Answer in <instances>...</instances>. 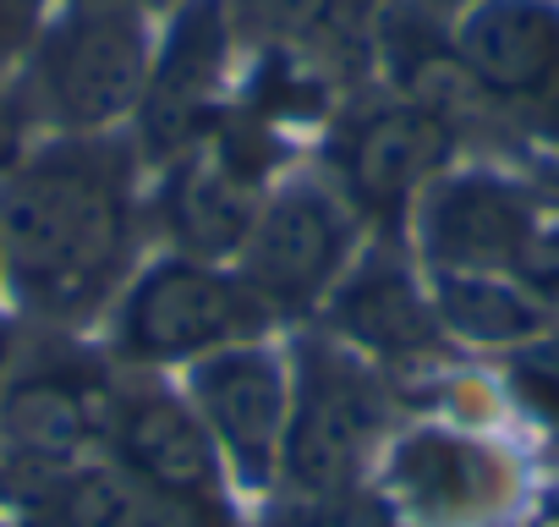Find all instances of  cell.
<instances>
[{"label":"cell","instance_id":"obj_1","mask_svg":"<svg viewBox=\"0 0 559 527\" xmlns=\"http://www.w3.org/2000/svg\"><path fill=\"white\" fill-rule=\"evenodd\" d=\"M148 236V165L132 132L39 138L0 176L7 308L34 330L105 325Z\"/></svg>","mask_w":559,"mask_h":527},{"label":"cell","instance_id":"obj_2","mask_svg":"<svg viewBox=\"0 0 559 527\" xmlns=\"http://www.w3.org/2000/svg\"><path fill=\"white\" fill-rule=\"evenodd\" d=\"M154 17L110 0H56L34 28L17 78L39 138L132 132L148 89Z\"/></svg>","mask_w":559,"mask_h":527},{"label":"cell","instance_id":"obj_3","mask_svg":"<svg viewBox=\"0 0 559 527\" xmlns=\"http://www.w3.org/2000/svg\"><path fill=\"white\" fill-rule=\"evenodd\" d=\"M99 330H105V358L121 374L176 379L225 347L274 341L280 319L241 281L236 264L159 247L138 264V276L127 281Z\"/></svg>","mask_w":559,"mask_h":527},{"label":"cell","instance_id":"obj_4","mask_svg":"<svg viewBox=\"0 0 559 527\" xmlns=\"http://www.w3.org/2000/svg\"><path fill=\"white\" fill-rule=\"evenodd\" d=\"M292 418L280 450V494L292 505L330 500L373 478L395 434V379L308 325L292 341Z\"/></svg>","mask_w":559,"mask_h":527},{"label":"cell","instance_id":"obj_5","mask_svg":"<svg viewBox=\"0 0 559 527\" xmlns=\"http://www.w3.org/2000/svg\"><path fill=\"white\" fill-rule=\"evenodd\" d=\"M286 171L292 143L230 105L225 121L148 171V231L170 253L230 264Z\"/></svg>","mask_w":559,"mask_h":527},{"label":"cell","instance_id":"obj_6","mask_svg":"<svg viewBox=\"0 0 559 527\" xmlns=\"http://www.w3.org/2000/svg\"><path fill=\"white\" fill-rule=\"evenodd\" d=\"M455 154L461 132L395 89L352 94L319 138V171L357 209L368 236L390 242H406L417 198L455 165Z\"/></svg>","mask_w":559,"mask_h":527},{"label":"cell","instance_id":"obj_7","mask_svg":"<svg viewBox=\"0 0 559 527\" xmlns=\"http://www.w3.org/2000/svg\"><path fill=\"white\" fill-rule=\"evenodd\" d=\"M121 368L105 352L78 347V336H50L45 347H23L17 374L0 396V472L7 483L39 489L94 456H105L116 418Z\"/></svg>","mask_w":559,"mask_h":527},{"label":"cell","instance_id":"obj_8","mask_svg":"<svg viewBox=\"0 0 559 527\" xmlns=\"http://www.w3.org/2000/svg\"><path fill=\"white\" fill-rule=\"evenodd\" d=\"M362 242H368V225L335 192V181L319 165L313 171L292 165L269 187L230 264L269 303L280 325H313L330 292L341 286V276L352 270V258L362 253Z\"/></svg>","mask_w":559,"mask_h":527},{"label":"cell","instance_id":"obj_9","mask_svg":"<svg viewBox=\"0 0 559 527\" xmlns=\"http://www.w3.org/2000/svg\"><path fill=\"white\" fill-rule=\"evenodd\" d=\"M241 61L247 50L225 0H176L165 12V23L154 28L148 89L132 116V143L148 171L225 121V110L236 105Z\"/></svg>","mask_w":559,"mask_h":527},{"label":"cell","instance_id":"obj_10","mask_svg":"<svg viewBox=\"0 0 559 527\" xmlns=\"http://www.w3.org/2000/svg\"><path fill=\"white\" fill-rule=\"evenodd\" d=\"M373 489L406 527H493L515 500V461L477 429L412 423L384 440Z\"/></svg>","mask_w":559,"mask_h":527},{"label":"cell","instance_id":"obj_11","mask_svg":"<svg viewBox=\"0 0 559 527\" xmlns=\"http://www.w3.org/2000/svg\"><path fill=\"white\" fill-rule=\"evenodd\" d=\"M181 396L209 429L230 489L247 500H274L292 418V358L274 341L225 347L181 374Z\"/></svg>","mask_w":559,"mask_h":527},{"label":"cell","instance_id":"obj_12","mask_svg":"<svg viewBox=\"0 0 559 527\" xmlns=\"http://www.w3.org/2000/svg\"><path fill=\"white\" fill-rule=\"evenodd\" d=\"M105 456L132 483H143L148 494H159L170 505L236 516L230 472H225L209 429L198 423L192 401L165 374H121Z\"/></svg>","mask_w":559,"mask_h":527},{"label":"cell","instance_id":"obj_13","mask_svg":"<svg viewBox=\"0 0 559 527\" xmlns=\"http://www.w3.org/2000/svg\"><path fill=\"white\" fill-rule=\"evenodd\" d=\"M313 330H324L330 341H341L346 352H357L362 363H373L390 379L450 352L417 253L406 242H390V236L362 242L352 270L341 276V286L319 308Z\"/></svg>","mask_w":559,"mask_h":527},{"label":"cell","instance_id":"obj_14","mask_svg":"<svg viewBox=\"0 0 559 527\" xmlns=\"http://www.w3.org/2000/svg\"><path fill=\"white\" fill-rule=\"evenodd\" d=\"M444 28L483 105L559 138V0H472Z\"/></svg>","mask_w":559,"mask_h":527},{"label":"cell","instance_id":"obj_15","mask_svg":"<svg viewBox=\"0 0 559 527\" xmlns=\"http://www.w3.org/2000/svg\"><path fill=\"white\" fill-rule=\"evenodd\" d=\"M548 209L537 192L488 165H450L412 209L406 247L423 270H477L510 276L526 236Z\"/></svg>","mask_w":559,"mask_h":527},{"label":"cell","instance_id":"obj_16","mask_svg":"<svg viewBox=\"0 0 559 527\" xmlns=\"http://www.w3.org/2000/svg\"><path fill=\"white\" fill-rule=\"evenodd\" d=\"M241 50H292L357 83L395 0H225Z\"/></svg>","mask_w":559,"mask_h":527},{"label":"cell","instance_id":"obj_17","mask_svg":"<svg viewBox=\"0 0 559 527\" xmlns=\"http://www.w3.org/2000/svg\"><path fill=\"white\" fill-rule=\"evenodd\" d=\"M28 516L45 527H241L236 516H209L148 494L110 456H94L28 489Z\"/></svg>","mask_w":559,"mask_h":527},{"label":"cell","instance_id":"obj_18","mask_svg":"<svg viewBox=\"0 0 559 527\" xmlns=\"http://www.w3.org/2000/svg\"><path fill=\"white\" fill-rule=\"evenodd\" d=\"M439 330L450 347L472 352H521L554 336V319L515 276H477V270H423Z\"/></svg>","mask_w":559,"mask_h":527},{"label":"cell","instance_id":"obj_19","mask_svg":"<svg viewBox=\"0 0 559 527\" xmlns=\"http://www.w3.org/2000/svg\"><path fill=\"white\" fill-rule=\"evenodd\" d=\"M510 385H515L521 407L559 440V336H543V341L510 352Z\"/></svg>","mask_w":559,"mask_h":527},{"label":"cell","instance_id":"obj_20","mask_svg":"<svg viewBox=\"0 0 559 527\" xmlns=\"http://www.w3.org/2000/svg\"><path fill=\"white\" fill-rule=\"evenodd\" d=\"M286 527H406V522L395 516V505H390V500L373 489V478H368V483L341 489V494H330V500L292 505Z\"/></svg>","mask_w":559,"mask_h":527},{"label":"cell","instance_id":"obj_21","mask_svg":"<svg viewBox=\"0 0 559 527\" xmlns=\"http://www.w3.org/2000/svg\"><path fill=\"white\" fill-rule=\"evenodd\" d=\"M548 319H559V214H543L537 231L526 236L521 258H515V270H510Z\"/></svg>","mask_w":559,"mask_h":527},{"label":"cell","instance_id":"obj_22","mask_svg":"<svg viewBox=\"0 0 559 527\" xmlns=\"http://www.w3.org/2000/svg\"><path fill=\"white\" fill-rule=\"evenodd\" d=\"M34 143H39V127H34L23 78H17V67H0V176H7Z\"/></svg>","mask_w":559,"mask_h":527},{"label":"cell","instance_id":"obj_23","mask_svg":"<svg viewBox=\"0 0 559 527\" xmlns=\"http://www.w3.org/2000/svg\"><path fill=\"white\" fill-rule=\"evenodd\" d=\"M56 0H0V67H17Z\"/></svg>","mask_w":559,"mask_h":527},{"label":"cell","instance_id":"obj_24","mask_svg":"<svg viewBox=\"0 0 559 527\" xmlns=\"http://www.w3.org/2000/svg\"><path fill=\"white\" fill-rule=\"evenodd\" d=\"M17 358H23V319L12 308H0V396H7V385L17 374Z\"/></svg>","mask_w":559,"mask_h":527},{"label":"cell","instance_id":"obj_25","mask_svg":"<svg viewBox=\"0 0 559 527\" xmlns=\"http://www.w3.org/2000/svg\"><path fill=\"white\" fill-rule=\"evenodd\" d=\"M417 7H428L433 17H455L461 7H472V0H417Z\"/></svg>","mask_w":559,"mask_h":527},{"label":"cell","instance_id":"obj_26","mask_svg":"<svg viewBox=\"0 0 559 527\" xmlns=\"http://www.w3.org/2000/svg\"><path fill=\"white\" fill-rule=\"evenodd\" d=\"M110 7H138V12H148V17H154V12H170L176 0H110Z\"/></svg>","mask_w":559,"mask_h":527},{"label":"cell","instance_id":"obj_27","mask_svg":"<svg viewBox=\"0 0 559 527\" xmlns=\"http://www.w3.org/2000/svg\"><path fill=\"white\" fill-rule=\"evenodd\" d=\"M0 303H7V258H0Z\"/></svg>","mask_w":559,"mask_h":527},{"label":"cell","instance_id":"obj_28","mask_svg":"<svg viewBox=\"0 0 559 527\" xmlns=\"http://www.w3.org/2000/svg\"><path fill=\"white\" fill-rule=\"evenodd\" d=\"M0 500H7V472H0Z\"/></svg>","mask_w":559,"mask_h":527},{"label":"cell","instance_id":"obj_29","mask_svg":"<svg viewBox=\"0 0 559 527\" xmlns=\"http://www.w3.org/2000/svg\"><path fill=\"white\" fill-rule=\"evenodd\" d=\"M543 527H559V511H554V516H548V522H543Z\"/></svg>","mask_w":559,"mask_h":527},{"label":"cell","instance_id":"obj_30","mask_svg":"<svg viewBox=\"0 0 559 527\" xmlns=\"http://www.w3.org/2000/svg\"><path fill=\"white\" fill-rule=\"evenodd\" d=\"M280 527H286V522H280Z\"/></svg>","mask_w":559,"mask_h":527}]
</instances>
